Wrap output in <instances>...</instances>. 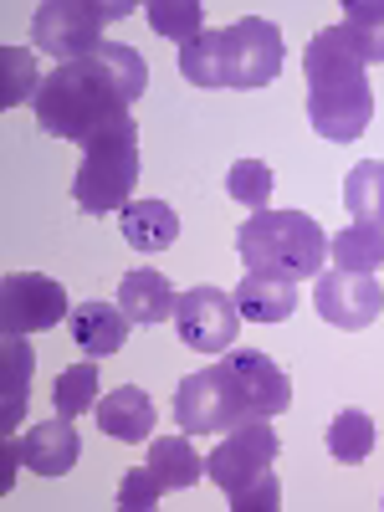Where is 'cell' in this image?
Masks as SVG:
<instances>
[{
    "instance_id": "obj_1",
    "label": "cell",
    "mask_w": 384,
    "mask_h": 512,
    "mask_svg": "<svg viewBox=\"0 0 384 512\" xmlns=\"http://www.w3.org/2000/svg\"><path fill=\"white\" fill-rule=\"evenodd\" d=\"M144 88H149V62L134 47H123V41H103L88 57L57 62L31 108H36L41 134L88 144L93 134L128 123V108L139 103Z\"/></svg>"
},
{
    "instance_id": "obj_2",
    "label": "cell",
    "mask_w": 384,
    "mask_h": 512,
    "mask_svg": "<svg viewBox=\"0 0 384 512\" xmlns=\"http://www.w3.org/2000/svg\"><path fill=\"white\" fill-rule=\"evenodd\" d=\"M303 77H308V123L333 144L359 139L374 118V88L344 26H323L308 41Z\"/></svg>"
},
{
    "instance_id": "obj_3",
    "label": "cell",
    "mask_w": 384,
    "mask_h": 512,
    "mask_svg": "<svg viewBox=\"0 0 384 512\" xmlns=\"http://www.w3.org/2000/svg\"><path fill=\"white\" fill-rule=\"evenodd\" d=\"M180 77L195 88H236V93H256L277 82L282 72V31L262 16H246L236 26L221 31H200L190 47L175 52Z\"/></svg>"
},
{
    "instance_id": "obj_4",
    "label": "cell",
    "mask_w": 384,
    "mask_h": 512,
    "mask_svg": "<svg viewBox=\"0 0 384 512\" xmlns=\"http://www.w3.org/2000/svg\"><path fill=\"white\" fill-rule=\"evenodd\" d=\"M236 251H241L246 272L303 282V277L323 272L328 236L313 216H303V210H251L236 231Z\"/></svg>"
},
{
    "instance_id": "obj_5",
    "label": "cell",
    "mask_w": 384,
    "mask_h": 512,
    "mask_svg": "<svg viewBox=\"0 0 384 512\" xmlns=\"http://www.w3.org/2000/svg\"><path fill=\"white\" fill-rule=\"evenodd\" d=\"M134 185H139V128L128 118L82 144V169L72 180V200L88 216H113V210L134 200Z\"/></svg>"
},
{
    "instance_id": "obj_6",
    "label": "cell",
    "mask_w": 384,
    "mask_h": 512,
    "mask_svg": "<svg viewBox=\"0 0 384 512\" xmlns=\"http://www.w3.org/2000/svg\"><path fill=\"white\" fill-rule=\"evenodd\" d=\"M128 0H41L31 16V41L36 52H52L57 62H77L103 47V26L123 21Z\"/></svg>"
},
{
    "instance_id": "obj_7",
    "label": "cell",
    "mask_w": 384,
    "mask_h": 512,
    "mask_svg": "<svg viewBox=\"0 0 384 512\" xmlns=\"http://www.w3.org/2000/svg\"><path fill=\"white\" fill-rule=\"evenodd\" d=\"M175 420H180V431L185 436H226L236 431V425L256 420L246 395H241V384L236 374L221 364H210V369H195L180 379V390H175Z\"/></svg>"
},
{
    "instance_id": "obj_8",
    "label": "cell",
    "mask_w": 384,
    "mask_h": 512,
    "mask_svg": "<svg viewBox=\"0 0 384 512\" xmlns=\"http://www.w3.org/2000/svg\"><path fill=\"white\" fill-rule=\"evenodd\" d=\"M62 318H72L67 287L47 272H11L0 282V333L26 338V333H47Z\"/></svg>"
},
{
    "instance_id": "obj_9",
    "label": "cell",
    "mask_w": 384,
    "mask_h": 512,
    "mask_svg": "<svg viewBox=\"0 0 384 512\" xmlns=\"http://www.w3.org/2000/svg\"><path fill=\"white\" fill-rule=\"evenodd\" d=\"M175 333L195 354H231L241 333V308L221 287H190L175 303Z\"/></svg>"
},
{
    "instance_id": "obj_10",
    "label": "cell",
    "mask_w": 384,
    "mask_h": 512,
    "mask_svg": "<svg viewBox=\"0 0 384 512\" xmlns=\"http://www.w3.org/2000/svg\"><path fill=\"white\" fill-rule=\"evenodd\" d=\"M277 451H282V441H277L272 425H267V420H246V425H236V431H226L221 446L205 456V477L231 497L236 487L267 477L272 461H277Z\"/></svg>"
},
{
    "instance_id": "obj_11",
    "label": "cell",
    "mask_w": 384,
    "mask_h": 512,
    "mask_svg": "<svg viewBox=\"0 0 384 512\" xmlns=\"http://www.w3.org/2000/svg\"><path fill=\"white\" fill-rule=\"evenodd\" d=\"M313 308L323 323L344 328V333H359L369 328L379 313H384V287L364 272H318L313 277Z\"/></svg>"
},
{
    "instance_id": "obj_12",
    "label": "cell",
    "mask_w": 384,
    "mask_h": 512,
    "mask_svg": "<svg viewBox=\"0 0 384 512\" xmlns=\"http://www.w3.org/2000/svg\"><path fill=\"white\" fill-rule=\"evenodd\" d=\"M221 359L236 374V384H241V395H246V405H251L256 420H272V415H282L292 405V379L262 349H231Z\"/></svg>"
},
{
    "instance_id": "obj_13",
    "label": "cell",
    "mask_w": 384,
    "mask_h": 512,
    "mask_svg": "<svg viewBox=\"0 0 384 512\" xmlns=\"http://www.w3.org/2000/svg\"><path fill=\"white\" fill-rule=\"evenodd\" d=\"M67 328H72V344L82 349V359H108V354H118L128 344V328H134V323H128V313L118 303L93 297V303L72 308Z\"/></svg>"
},
{
    "instance_id": "obj_14",
    "label": "cell",
    "mask_w": 384,
    "mask_h": 512,
    "mask_svg": "<svg viewBox=\"0 0 384 512\" xmlns=\"http://www.w3.org/2000/svg\"><path fill=\"white\" fill-rule=\"evenodd\" d=\"M21 451H26V466L36 477H67L77 466V456H82V441H77V425L52 410V420H41V425L26 431Z\"/></svg>"
},
{
    "instance_id": "obj_15",
    "label": "cell",
    "mask_w": 384,
    "mask_h": 512,
    "mask_svg": "<svg viewBox=\"0 0 384 512\" xmlns=\"http://www.w3.org/2000/svg\"><path fill=\"white\" fill-rule=\"evenodd\" d=\"M175 303H180V292L169 287V277L154 272V267H134L118 282V308L128 313V323H139V328H154L164 318H175Z\"/></svg>"
},
{
    "instance_id": "obj_16",
    "label": "cell",
    "mask_w": 384,
    "mask_h": 512,
    "mask_svg": "<svg viewBox=\"0 0 384 512\" xmlns=\"http://www.w3.org/2000/svg\"><path fill=\"white\" fill-rule=\"evenodd\" d=\"M98 431L123 441V446H139L154 436V400L139 390V384H118L113 395L98 400Z\"/></svg>"
},
{
    "instance_id": "obj_17",
    "label": "cell",
    "mask_w": 384,
    "mask_h": 512,
    "mask_svg": "<svg viewBox=\"0 0 384 512\" xmlns=\"http://www.w3.org/2000/svg\"><path fill=\"white\" fill-rule=\"evenodd\" d=\"M118 226L134 251H169L180 241V216L164 200H128L118 210Z\"/></svg>"
},
{
    "instance_id": "obj_18",
    "label": "cell",
    "mask_w": 384,
    "mask_h": 512,
    "mask_svg": "<svg viewBox=\"0 0 384 512\" xmlns=\"http://www.w3.org/2000/svg\"><path fill=\"white\" fill-rule=\"evenodd\" d=\"M231 297H236L241 318H251V323H287V318L297 313V282H287V277L246 272Z\"/></svg>"
},
{
    "instance_id": "obj_19",
    "label": "cell",
    "mask_w": 384,
    "mask_h": 512,
    "mask_svg": "<svg viewBox=\"0 0 384 512\" xmlns=\"http://www.w3.org/2000/svg\"><path fill=\"white\" fill-rule=\"evenodd\" d=\"M328 262H333L338 272H364V277H374V272L384 267V226L354 221V226H344L338 236H328Z\"/></svg>"
},
{
    "instance_id": "obj_20",
    "label": "cell",
    "mask_w": 384,
    "mask_h": 512,
    "mask_svg": "<svg viewBox=\"0 0 384 512\" xmlns=\"http://www.w3.org/2000/svg\"><path fill=\"white\" fill-rule=\"evenodd\" d=\"M149 472L164 482V492H185L205 477V456H195L190 436H154L149 441Z\"/></svg>"
},
{
    "instance_id": "obj_21",
    "label": "cell",
    "mask_w": 384,
    "mask_h": 512,
    "mask_svg": "<svg viewBox=\"0 0 384 512\" xmlns=\"http://www.w3.org/2000/svg\"><path fill=\"white\" fill-rule=\"evenodd\" d=\"M98 390H103V369H98V359H82V364H72V369L57 374V384H52V410L67 415V420H77V415L98 410V400H103Z\"/></svg>"
},
{
    "instance_id": "obj_22",
    "label": "cell",
    "mask_w": 384,
    "mask_h": 512,
    "mask_svg": "<svg viewBox=\"0 0 384 512\" xmlns=\"http://www.w3.org/2000/svg\"><path fill=\"white\" fill-rule=\"evenodd\" d=\"M0 379H6V390H0V425H11L26 415V379H31V344L26 338H6V349H0Z\"/></svg>"
},
{
    "instance_id": "obj_23",
    "label": "cell",
    "mask_w": 384,
    "mask_h": 512,
    "mask_svg": "<svg viewBox=\"0 0 384 512\" xmlns=\"http://www.w3.org/2000/svg\"><path fill=\"white\" fill-rule=\"evenodd\" d=\"M369 451H374V420L364 410H338L328 420V456L344 466H359L369 461Z\"/></svg>"
},
{
    "instance_id": "obj_24",
    "label": "cell",
    "mask_w": 384,
    "mask_h": 512,
    "mask_svg": "<svg viewBox=\"0 0 384 512\" xmlns=\"http://www.w3.org/2000/svg\"><path fill=\"white\" fill-rule=\"evenodd\" d=\"M344 205L354 221H374L384 216V159H359L344 180Z\"/></svg>"
},
{
    "instance_id": "obj_25",
    "label": "cell",
    "mask_w": 384,
    "mask_h": 512,
    "mask_svg": "<svg viewBox=\"0 0 384 512\" xmlns=\"http://www.w3.org/2000/svg\"><path fill=\"white\" fill-rule=\"evenodd\" d=\"M149 26L164 36V41H175V52L190 47V41L205 31V6L200 0H149Z\"/></svg>"
},
{
    "instance_id": "obj_26",
    "label": "cell",
    "mask_w": 384,
    "mask_h": 512,
    "mask_svg": "<svg viewBox=\"0 0 384 512\" xmlns=\"http://www.w3.org/2000/svg\"><path fill=\"white\" fill-rule=\"evenodd\" d=\"M41 82H47V77L36 72V52H26V47H0V108L36 103Z\"/></svg>"
},
{
    "instance_id": "obj_27",
    "label": "cell",
    "mask_w": 384,
    "mask_h": 512,
    "mask_svg": "<svg viewBox=\"0 0 384 512\" xmlns=\"http://www.w3.org/2000/svg\"><path fill=\"white\" fill-rule=\"evenodd\" d=\"M344 31L354 41V52L369 62H384V0H349L344 6Z\"/></svg>"
},
{
    "instance_id": "obj_28",
    "label": "cell",
    "mask_w": 384,
    "mask_h": 512,
    "mask_svg": "<svg viewBox=\"0 0 384 512\" xmlns=\"http://www.w3.org/2000/svg\"><path fill=\"white\" fill-rule=\"evenodd\" d=\"M226 195L246 210H267L272 200V169L262 159H236L231 164V175H226Z\"/></svg>"
},
{
    "instance_id": "obj_29",
    "label": "cell",
    "mask_w": 384,
    "mask_h": 512,
    "mask_svg": "<svg viewBox=\"0 0 384 512\" xmlns=\"http://www.w3.org/2000/svg\"><path fill=\"white\" fill-rule=\"evenodd\" d=\"M159 492H164V482L149 466H134V472L118 482V507L123 512H149V507H159Z\"/></svg>"
},
{
    "instance_id": "obj_30",
    "label": "cell",
    "mask_w": 384,
    "mask_h": 512,
    "mask_svg": "<svg viewBox=\"0 0 384 512\" xmlns=\"http://www.w3.org/2000/svg\"><path fill=\"white\" fill-rule=\"evenodd\" d=\"M277 507H282V482L272 472L231 492V512H277Z\"/></svg>"
},
{
    "instance_id": "obj_31",
    "label": "cell",
    "mask_w": 384,
    "mask_h": 512,
    "mask_svg": "<svg viewBox=\"0 0 384 512\" xmlns=\"http://www.w3.org/2000/svg\"><path fill=\"white\" fill-rule=\"evenodd\" d=\"M379 507H384V497H379Z\"/></svg>"
},
{
    "instance_id": "obj_32",
    "label": "cell",
    "mask_w": 384,
    "mask_h": 512,
    "mask_svg": "<svg viewBox=\"0 0 384 512\" xmlns=\"http://www.w3.org/2000/svg\"><path fill=\"white\" fill-rule=\"evenodd\" d=\"M379 226H384V216H379Z\"/></svg>"
}]
</instances>
